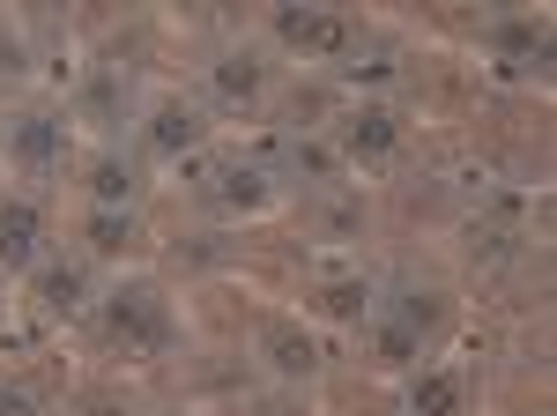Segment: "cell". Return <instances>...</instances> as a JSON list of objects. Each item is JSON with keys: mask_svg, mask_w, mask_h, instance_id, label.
Segmentation results:
<instances>
[{"mask_svg": "<svg viewBox=\"0 0 557 416\" xmlns=\"http://www.w3.org/2000/svg\"><path fill=\"white\" fill-rule=\"evenodd\" d=\"M275 38L298 45V52H320V60H349L357 52V30L335 8H275Z\"/></svg>", "mask_w": 557, "mask_h": 416, "instance_id": "obj_1", "label": "cell"}, {"mask_svg": "<svg viewBox=\"0 0 557 416\" xmlns=\"http://www.w3.org/2000/svg\"><path fill=\"white\" fill-rule=\"evenodd\" d=\"M104 328L141 342V350H164L172 342V313H164V297L149 291V283H127V291L104 297Z\"/></svg>", "mask_w": 557, "mask_h": 416, "instance_id": "obj_2", "label": "cell"}, {"mask_svg": "<svg viewBox=\"0 0 557 416\" xmlns=\"http://www.w3.org/2000/svg\"><path fill=\"white\" fill-rule=\"evenodd\" d=\"M38 238H45L38 201H0V268H30Z\"/></svg>", "mask_w": 557, "mask_h": 416, "instance_id": "obj_3", "label": "cell"}, {"mask_svg": "<svg viewBox=\"0 0 557 416\" xmlns=\"http://www.w3.org/2000/svg\"><path fill=\"white\" fill-rule=\"evenodd\" d=\"M394 142H401V120H394L386 105H364V112L343 120V149L349 157H394Z\"/></svg>", "mask_w": 557, "mask_h": 416, "instance_id": "obj_4", "label": "cell"}, {"mask_svg": "<svg viewBox=\"0 0 557 416\" xmlns=\"http://www.w3.org/2000/svg\"><path fill=\"white\" fill-rule=\"evenodd\" d=\"M409 416H461V379L454 372H417V387H409Z\"/></svg>", "mask_w": 557, "mask_h": 416, "instance_id": "obj_5", "label": "cell"}, {"mask_svg": "<svg viewBox=\"0 0 557 416\" xmlns=\"http://www.w3.org/2000/svg\"><path fill=\"white\" fill-rule=\"evenodd\" d=\"M8 149H15V157H23L30 171L60 164V120H23L15 134H8Z\"/></svg>", "mask_w": 557, "mask_h": 416, "instance_id": "obj_6", "label": "cell"}, {"mask_svg": "<svg viewBox=\"0 0 557 416\" xmlns=\"http://www.w3.org/2000/svg\"><path fill=\"white\" fill-rule=\"evenodd\" d=\"M149 142H157L164 157H172V149H194V142H201V120H194L186 105H164V112H157V126H149Z\"/></svg>", "mask_w": 557, "mask_h": 416, "instance_id": "obj_7", "label": "cell"}, {"mask_svg": "<svg viewBox=\"0 0 557 416\" xmlns=\"http://www.w3.org/2000/svg\"><path fill=\"white\" fill-rule=\"evenodd\" d=\"M215 201L223 208H260L268 201V179H260V171H215Z\"/></svg>", "mask_w": 557, "mask_h": 416, "instance_id": "obj_8", "label": "cell"}, {"mask_svg": "<svg viewBox=\"0 0 557 416\" xmlns=\"http://www.w3.org/2000/svg\"><path fill=\"white\" fill-rule=\"evenodd\" d=\"M215 89L246 105V97H253V89H260V60H253V52H231V60L215 68Z\"/></svg>", "mask_w": 557, "mask_h": 416, "instance_id": "obj_9", "label": "cell"}, {"mask_svg": "<svg viewBox=\"0 0 557 416\" xmlns=\"http://www.w3.org/2000/svg\"><path fill=\"white\" fill-rule=\"evenodd\" d=\"M268 357H275V372H290V379L312 372V342H305V334H290V328L268 334Z\"/></svg>", "mask_w": 557, "mask_h": 416, "instance_id": "obj_10", "label": "cell"}, {"mask_svg": "<svg viewBox=\"0 0 557 416\" xmlns=\"http://www.w3.org/2000/svg\"><path fill=\"white\" fill-rule=\"evenodd\" d=\"M491 38L506 45V52H535V60H550V38H543V23H528V15H506Z\"/></svg>", "mask_w": 557, "mask_h": 416, "instance_id": "obj_11", "label": "cell"}, {"mask_svg": "<svg viewBox=\"0 0 557 416\" xmlns=\"http://www.w3.org/2000/svg\"><path fill=\"white\" fill-rule=\"evenodd\" d=\"M320 313H327V320H364V313H372V291H364V283H327V291H320Z\"/></svg>", "mask_w": 557, "mask_h": 416, "instance_id": "obj_12", "label": "cell"}, {"mask_svg": "<svg viewBox=\"0 0 557 416\" xmlns=\"http://www.w3.org/2000/svg\"><path fill=\"white\" fill-rule=\"evenodd\" d=\"M89 194H97V208H127L134 171L127 164H97V171H89Z\"/></svg>", "mask_w": 557, "mask_h": 416, "instance_id": "obj_13", "label": "cell"}, {"mask_svg": "<svg viewBox=\"0 0 557 416\" xmlns=\"http://www.w3.org/2000/svg\"><path fill=\"white\" fill-rule=\"evenodd\" d=\"M127 238H134L127 208H97V216H89V246H97V253H120Z\"/></svg>", "mask_w": 557, "mask_h": 416, "instance_id": "obj_14", "label": "cell"}, {"mask_svg": "<svg viewBox=\"0 0 557 416\" xmlns=\"http://www.w3.org/2000/svg\"><path fill=\"white\" fill-rule=\"evenodd\" d=\"M38 291H45V305H52V313H75V297H83V276H75V268H52Z\"/></svg>", "mask_w": 557, "mask_h": 416, "instance_id": "obj_15", "label": "cell"}, {"mask_svg": "<svg viewBox=\"0 0 557 416\" xmlns=\"http://www.w3.org/2000/svg\"><path fill=\"white\" fill-rule=\"evenodd\" d=\"M417 342H424L417 328H401V320H386V328H380V357H386V365H409V357H417Z\"/></svg>", "mask_w": 557, "mask_h": 416, "instance_id": "obj_16", "label": "cell"}, {"mask_svg": "<svg viewBox=\"0 0 557 416\" xmlns=\"http://www.w3.org/2000/svg\"><path fill=\"white\" fill-rule=\"evenodd\" d=\"M0 416H38V402L23 387H0Z\"/></svg>", "mask_w": 557, "mask_h": 416, "instance_id": "obj_17", "label": "cell"}, {"mask_svg": "<svg viewBox=\"0 0 557 416\" xmlns=\"http://www.w3.org/2000/svg\"><path fill=\"white\" fill-rule=\"evenodd\" d=\"M260 416H298V409H275V402H268V409H260Z\"/></svg>", "mask_w": 557, "mask_h": 416, "instance_id": "obj_18", "label": "cell"}]
</instances>
